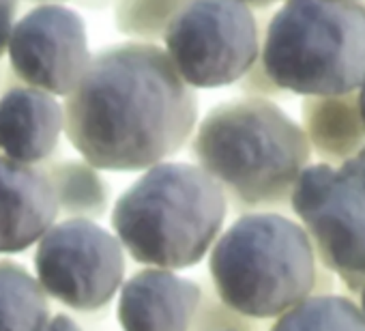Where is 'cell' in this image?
Here are the masks:
<instances>
[{
    "label": "cell",
    "mask_w": 365,
    "mask_h": 331,
    "mask_svg": "<svg viewBox=\"0 0 365 331\" xmlns=\"http://www.w3.org/2000/svg\"><path fill=\"white\" fill-rule=\"evenodd\" d=\"M65 133L97 170L140 173L185 146L198 95L157 44L125 41L95 56L67 95Z\"/></svg>",
    "instance_id": "1"
},
{
    "label": "cell",
    "mask_w": 365,
    "mask_h": 331,
    "mask_svg": "<svg viewBox=\"0 0 365 331\" xmlns=\"http://www.w3.org/2000/svg\"><path fill=\"white\" fill-rule=\"evenodd\" d=\"M192 155L239 211H277L309 163L312 146L277 103L243 97L207 112L192 136Z\"/></svg>",
    "instance_id": "2"
},
{
    "label": "cell",
    "mask_w": 365,
    "mask_h": 331,
    "mask_svg": "<svg viewBox=\"0 0 365 331\" xmlns=\"http://www.w3.org/2000/svg\"><path fill=\"white\" fill-rule=\"evenodd\" d=\"M226 213L224 190L198 163L161 161L118 196L110 222L135 263L178 271L209 254Z\"/></svg>",
    "instance_id": "3"
},
{
    "label": "cell",
    "mask_w": 365,
    "mask_h": 331,
    "mask_svg": "<svg viewBox=\"0 0 365 331\" xmlns=\"http://www.w3.org/2000/svg\"><path fill=\"white\" fill-rule=\"evenodd\" d=\"M220 301L243 318H277L318 288L320 269L303 226L286 215L243 213L211 248Z\"/></svg>",
    "instance_id": "4"
},
{
    "label": "cell",
    "mask_w": 365,
    "mask_h": 331,
    "mask_svg": "<svg viewBox=\"0 0 365 331\" xmlns=\"http://www.w3.org/2000/svg\"><path fill=\"white\" fill-rule=\"evenodd\" d=\"M260 65L279 91L331 97L365 82V5L359 0H284L271 18Z\"/></svg>",
    "instance_id": "5"
},
{
    "label": "cell",
    "mask_w": 365,
    "mask_h": 331,
    "mask_svg": "<svg viewBox=\"0 0 365 331\" xmlns=\"http://www.w3.org/2000/svg\"><path fill=\"white\" fill-rule=\"evenodd\" d=\"M290 207L322 267L356 295L365 284V146L337 168L305 166Z\"/></svg>",
    "instance_id": "6"
},
{
    "label": "cell",
    "mask_w": 365,
    "mask_h": 331,
    "mask_svg": "<svg viewBox=\"0 0 365 331\" xmlns=\"http://www.w3.org/2000/svg\"><path fill=\"white\" fill-rule=\"evenodd\" d=\"M163 50L192 88L239 82L260 58V31L241 0H192L163 33Z\"/></svg>",
    "instance_id": "7"
},
{
    "label": "cell",
    "mask_w": 365,
    "mask_h": 331,
    "mask_svg": "<svg viewBox=\"0 0 365 331\" xmlns=\"http://www.w3.org/2000/svg\"><path fill=\"white\" fill-rule=\"evenodd\" d=\"M35 271L48 297L71 310H99L123 286L125 250L97 222L67 218L39 239Z\"/></svg>",
    "instance_id": "8"
},
{
    "label": "cell",
    "mask_w": 365,
    "mask_h": 331,
    "mask_svg": "<svg viewBox=\"0 0 365 331\" xmlns=\"http://www.w3.org/2000/svg\"><path fill=\"white\" fill-rule=\"evenodd\" d=\"M7 56L20 84L67 97L91 63L86 24L63 5H37L16 22Z\"/></svg>",
    "instance_id": "9"
},
{
    "label": "cell",
    "mask_w": 365,
    "mask_h": 331,
    "mask_svg": "<svg viewBox=\"0 0 365 331\" xmlns=\"http://www.w3.org/2000/svg\"><path fill=\"white\" fill-rule=\"evenodd\" d=\"M200 303V284L170 269L146 267L123 282L116 318L123 331H190Z\"/></svg>",
    "instance_id": "10"
},
{
    "label": "cell",
    "mask_w": 365,
    "mask_h": 331,
    "mask_svg": "<svg viewBox=\"0 0 365 331\" xmlns=\"http://www.w3.org/2000/svg\"><path fill=\"white\" fill-rule=\"evenodd\" d=\"M58 205L43 168L0 155V254H20L56 224Z\"/></svg>",
    "instance_id": "11"
},
{
    "label": "cell",
    "mask_w": 365,
    "mask_h": 331,
    "mask_svg": "<svg viewBox=\"0 0 365 331\" xmlns=\"http://www.w3.org/2000/svg\"><path fill=\"white\" fill-rule=\"evenodd\" d=\"M65 131L63 103L39 88L16 84L0 95V151L22 163H41Z\"/></svg>",
    "instance_id": "12"
},
{
    "label": "cell",
    "mask_w": 365,
    "mask_h": 331,
    "mask_svg": "<svg viewBox=\"0 0 365 331\" xmlns=\"http://www.w3.org/2000/svg\"><path fill=\"white\" fill-rule=\"evenodd\" d=\"M301 112L307 142L324 163H341L365 146V127L356 108V91L348 95L307 97Z\"/></svg>",
    "instance_id": "13"
},
{
    "label": "cell",
    "mask_w": 365,
    "mask_h": 331,
    "mask_svg": "<svg viewBox=\"0 0 365 331\" xmlns=\"http://www.w3.org/2000/svg\"><path fill=\"white\" fill-rule=\"evenodd\" d=\"M43 173L54 190L58 213L63 211L69 218L93 222L106 215L110 188L91 163L80 159H61L48 163Z\"/></svg>",
    "instance_id": "14"
},
{
    "label": "cell",
    "mask_w": 365,
    "mask_h": 331,
    "mask_svg": "<svg viewBox=\"0 0 365 331\" xmlns=\"http://www.w3.org/2000/svg\"><path fill=\"white\" fill-rule=\"evenodd\" d=\"M48 295L35 275L14 260H0V331H43Z\"/></svg>",
    "instance_id": "15"
},
{
    "label": "cell",
    "mask_w": 365,
    "mask_h": 331,
    "mask_svg": "<svg viewBox=\"0 0 365 331\" xmlns=\"http://www.w3.org/2000/svg\"><path fill=\"white\" fill-rule=\"evenodd\" d=\"M271 331H365V316L339 295H312L277 316Z\"/></svg>",
    "instance_id": "16"
},
{
    "label": "cell",
    "mask_w": 365,
    "mask_h": 331,
    "mask_svg": "<svg viewBox=\"0 0 365 331\" xmlns=\"http://www.w3.org/2000/svg\"><path fill=\"white\" fill-rule=\"evenodd\" d=\"M192 0H116L114 24L116 29L142 44H157L176 14Z\"/></svg>",
    "instance_id": "17"
},
{
    "label": "cell",
    "mask_w": 365,
    "mask_h": 331,
    "mask_svg": "<svg viewBox=\"0 0 365 331\" xmlns=\"http://www.w3.org/2000/svg\"><path fill=\"white\" fill-rule=\"evenodd\" d=\"M241 82V88L247 93V97H264V95H273V93H279V88L271 82V78L264 73L262 65H260V58L258 63L239 80Z\"/></svg>",
    "instance_id": "18"
},
{
    "label": "cell",
    "mask_w": 365,
    "mask_h": 331,
    "mask_svg": "<svg viewBox=\"0 0 365 331\" xmlns=\"http://www.w3.org/2000/svg\"><path fill=\"white\" fill-rule=\"evenodd\" d=\"M18 7L20 0H0V61L7 54L9 37L16 26L18 18Z\"/></svg>",
    "instance_id": "19"
},
{
    "label": "cell",
    "mask_w": 365,
    "mask_h": 331,
    "mask_svg": "<svg viewBox=\"0 0 365 331\" xmlns=\"http://www.w3.org/2000/svg\"><path fill=\"white\" fill-rule=\"evenodd\" d=\"M43 331H82V327L67 314H54Z\"/></svg>",
    "instance_id": "20"
},
{
    "label": "cell",
    "mask_w": 365,
    "mask_h": 331,
    "mask_svg": "<svg viewBox=\"0 0 365 331\" xmlns=\"http://www.w3.org/2000/svg\"><path fill=\"white\" fill-rule=\"evenodd\" d=\"M76 3L80 7H86V9H103V7L116 3V0H76Z\"/></svg>",
    "instance_id": "21"
},
{
    "label": "cell",
    "mask_w": 365,
    "mask_h": 331,
    "mask_svg": "<svg viewBox=\"0 0 365 331\" xmlns=\"http://www.w3.org/2000/svg\"><path fill=\"white\" fill-rule=\"evenodd\" d=\"M243 5H247L250 9H267V7H273L277 3H282V0H241Z\"/></svg>",
    "instance_id": "22"
},
{
    "label": "cell",
    "mask_w": 365,
    "mask_h": 331,
    "mask_svg": "<svg viewBox=\"0 0 365 331\" xmlns=\"http://www.w3.org/2000/svg\"><path fill=\"white\" fill-rule=\"evenodd\" d=\"M356 108H359V116H361V123L365 127V82L359 86L356 91Z\"/></svg>",
    "instance_id": "23"
},
{
    "label": "cell",
    "mask_w": 365,
    "mask_h": 331,
    "mask_svg": "<svg viewBox=\"0 0 365 331\" xmlns=\"http://www.w3.org/2000/svg\"><path fill=\"white\" fill-rule=\"evenodd\" d=\"M356 297H359V310H361V312H363V316H365V284L359 288Z\"/></svg>",
    "instance_id": "24"
},
{
    "label": "cell",
    "mask_w": 365,
    "mask_h": 331,
    "mask_svg": "<svg viewBox=\"0 0 365 331\" xmlns=\"http://www.w3.org/2000/svg\"><path fill=\"white\" fill-rule=\"evenodd\" d=\"M33 3H41V5H61V3H67V0H33Z\"/></svg>",
    "instance_id": "25"
},
{
    "label": "cell",
    "mask_w": 365,
    "mask_h": 331,
    "mask_svg": "<svg viewBox=\"0 0 365 331\" xmlns=\"http://www.w3.org/2000/svg\"><path fill=\"white\" fill-rule=\"evenodd\" d=\"M215 331H239V329H215Z\"/></svg>",
    "instance_id": "26"
}]
</instances>
